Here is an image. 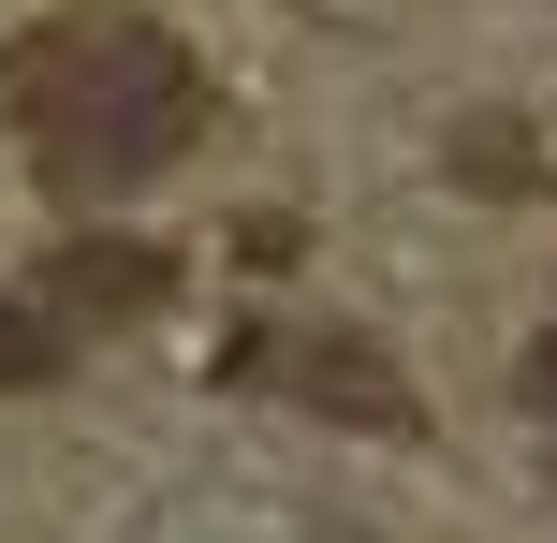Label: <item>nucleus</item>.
Returning a JSON list of instances; mask_svg holds the SVG:
<instances>
[{
  "mask_svg": "<svg viewBox=\"0 0 557 543\" xmlns=\"http://www.w3.org/2000/svg\"><path fill=\"white\" fill-rule=\"evenodd\" d=\"M29 309H59V323H147V309H176V250L162 235H59L45 280H29Z\"/></svg>",
  "mask_w": 557,
  "mask_h": 543,
  "instance_id": "3",
  "label": "nucleus"
},
{
  "mask_svg": "<svg viewBox=\"0 0 557 543\" xmlns=\"http://www.w3.org/2000/svg\"><path fill=\"white\" fill-rule=\"evenodd\" d=\"M15 133H29V162H45L59 206H117V192H147L206 133V74L147 15H59V59H45Z\"/></svg>",
  "mask_w": 557,
  "mask_h": 543,
  "instance_id": "1",
  "label": "nucleus"
},
{
  "mask_svg": "<svg viewBox=\"0 0 557 543\" xmlns=\"http://www.w3.org/2000/svg\"><path fill=\"white\" fill-rule=\"evenodd\" d=\"M59 368H74V323L29 309V294H0V397H45Z\"/></svg>",
  "mask_w": 557,
  "mask_h": 543,
  "instance_id": "4",
  "label": "nucleus"
},
{
  "mask_svg": "<svg viewBox=\"0 0 557 543\" xmlns=\"http://www.w3.org/2000/svg\"><path fill=\"white\" fill-rule=\"evenodd\" d=\"M529 411H543V427H557V323H543V338H529Z\"/></svg>",
  "mask_w": 557,
  "mask_h": 543,
  "instance_id": "6",
  "label": "nucleus"
},
{
  "mask_svg": "<svg viewBox=\"0 0 557 543\" xmlns=\"http://www.w3.org/2000/svg\"><path fill=\"white\" fill-rule=\"evenodd\" d=\"M235 382H278V397H308L323 427H352V441H411L425 427L411 368H396L367 323H250V338H235Z\"/></svg>",
  "mask_w": 557,
  "mask_h": 543,
  "instance_id": "2",
  "label": "nucleus"
},
{
  "mask_svg": "<svg viewBox=\"0 0 557 543\" xmlns=\"http://www.w3.org/2000/svg\"><path fill=\"white\" fill-rule=\"evenodd\" d=\"M455 162H470V176H484V192H529V147H513V133H499V118H484V133H455Z\"/></svg>",
  "mask_w": 557,
  "mask_h": 543,
  "instance_id": "5",
  "label": "nucleus"
}]
</instances>
